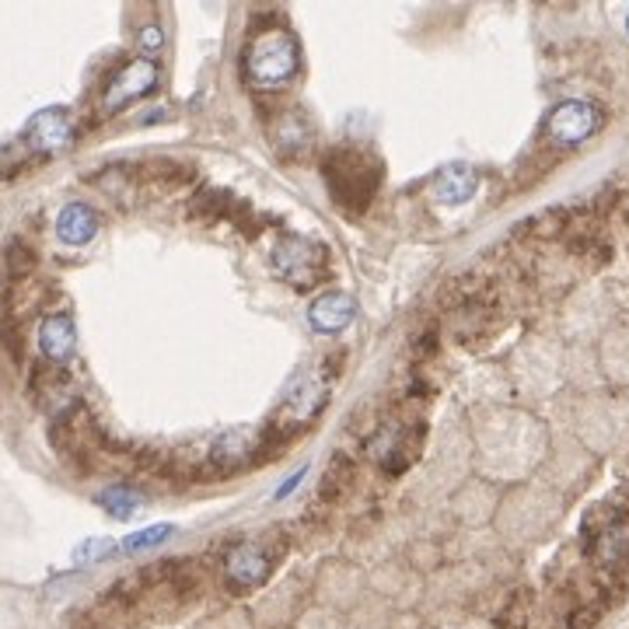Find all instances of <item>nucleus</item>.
Wrapping results in <instances>:
<instances>
[{
	"instance_id": "nucleus-21",
	"label": "nucleus",
	"mask_w": 629,
	"mask_h": 629,
	"mask_svg": "<svg viewBox=\"0 0 629 629\" xmlns=\"http://www.w3.org/2000/svg\"><path fill=\"white\" fill-rule=\"evenodd\" d=\"M626 32H629V18H626Z\"/></svg>"
},
{
	"instance_id": "nucleus-14",
	"label": "nucleus",
	"mask_w": 629,
	"mask_h": 629,
	"mask_svg": "<svg viewBox=\"0 0 629 629\" xmlns=\"http://www.w3.org/2000/svg\"><path fill=\"white\" fill-rule=\"evenodd\" d=\"M74 322L67 315H46L39 325V350L46 360L63 364V360L74 353Z\"/></svg>"
},
{
	"instance_id": "nucleus-13",
	"label": "nucleus",
	"mask_w": 629,
	"mask_h": 629,
	"mask_svg": "<svg viewBox=\"0 0 629 629\" xmlns=\"http://www.w3.org/2000/svg\"><path fill=\"white\" fill-rule=\"evenodd\" d=\"M476 189H479V175L469 165H462V161L441 168L434 179V196L441 203H469L476 196Z\"/></svg>"
},
{
	"instance_id": "nucleus-17",
	"label": "nucleus",
	"mask_w": 629,
	"mask_h": 629,
	"mask_svg": "<svg viewBox=\"0 0 629 629\" xmlns=\"http://www.w3.org/2000/svg\"><path fill=\"white\" fill-rule=\"evenodd\" d=\"M168 535H175V528H172V525H154V528H144V532L130 535V539L123 542V549H126V553H140V549H154V546H161V542H165Z\"/></svg>"
},
{
	"instance_id": "nucleus-15",
	"label": "nucleus",
	"mask_w": 629,
	"mask_h": 629,
	"mask_svg": "<svg viewBox=\"0 0 629 629\" xmlns=\"http://www.w3.org/2000/svg\"><path fill=\"white\" fill-rule=\"evenodd\" d=\"M277 147L284 154H298V151H305L308 144H312V130H308V123H305V116L301 112H287V116H280V123H277Z\"/></svg>"
},
{
	"instance_id": "nucleus-6",
	"label": "nucleus",
	"mask_w": 629,
	"mask_h": 629,
	"mask_svg": "<svg viewBox=\"0 0 629 629\" xmlns=\"http://www.w3.org/2000/svg\"><path fill=\"white\" fill-rule=\"evenodd\" d=\"M154 84H158V63L154 60H130L123 70H119L116 77L109 81V88H105L102 95V109L105 112H119L126 109L130 102H137V98H144L147 91H154Z\"/></svg>"
},
{
	"instance_id": "nucleus-9",
	"label": "nucleus",
	"mask_w": 629,
	"mask_h": 629,
	"mask_svg": "<svg viewBox=\"0 0 629 629\" xmlns=\"http://www.w3.org/2000/svg\"><path fill=\"white\" fill-rule=\"evenodd\" d=\"M259 444H263V434H256L249 427H235L217 437L214 448H210V458H214L217 469H242V465H249L256 458Z\"/></svg>"
},
{
	"instance_id": "nucleus-2",
	"label": "nucleus",
	"mask_w": 629,
	"mask_h": 629,
	"mask_svg": "<svg viewBox=\"0 0 629 629\" xmlns=\"http://www.w3.org/2000/svg\"><path fill=\"white\" fill-rule=\"evenodd\" d=\"M329 399V381L322 378L318 371H308L301 378H294V385L287 388L284 406H280V416L263 430V441H277L284 434V441L291 434H298L301 427H308V420L325 406Z\"/></svg>"
},
{
	"instance_id": "nucleus-19",
	"label": "nucleus",
	"mask_w": 629,
	"mask_h": 629,
	"mask_svg": "<svg viewBox=\"0 0 629 629\" xmlns=\"http://www.w3.org/2000/svg\"><path fill=\"white\" fill-rule=\"evenodd\" d=\"M161 42H165V35H161L158 25L140 28V46H144V49H161Z\"/></svg>"
},
{
	"instance_id": "nucleus-8",
	"label": "nucleus",
	"mask_w": 629,
	"mask_h": 629,
	"mask_svg": "<svg viewBox=\"0 0 629 629\" xmlns=\"http://www.w3.org/2000/svg\"><path fill=\"white\" fill-rule=\"evenodd\" d=\"M270 567H273L270 556L256 542H238L228 553V560H224V574H228V581L235 588H256V584H263L270 577Z\"/></svg>"
},
{
	"instance_id": "nucleus-16",
	"label": "nucleus",
	"mask_w": 629,
	"mask_h": 629,
	"mask_svg": "<svg viewBox=\"0 0 629 629\" xmlns=\"http://www.w3.org/2000/svg\"><path fill=\"white\" fill-rule=\"evenodd\" d=\"M98 504H102L109 514H116V518H130V514L140 507V493L126 490V486H112V490L98 493Z\"/></svg>"
},
{
	"instance_id": "nucleus-11",
	"label": "nucleus",
	"mask_w": 629,
	"mask_h": 629,
	"mask_svg": "<svg viewBox=\"0 0 629 629\" xmlns=\"http://www.w3.org/2000/svg\"><path fill=\"white\" fill-rule=\"evenodd\" d=\"M353 315H357V301L350 298V294H322V298L315 301L312 308H308V322H312V329L318 332H343L346 325L353 322Z\"/></svg>"
},
{
	"instance_id": "nucleus-12",
	"label": "nucleus",
	"mask_w": 629,
	"mask_h": 629,
	"mask_svg": "<svg viewBox=\"0 0 629 629\" xmlns=\"http://www.w3.org/2000/svg\"><path fill=\"white\" fill-rule=\"evenodd\" d=\"M56 235L63 245H88L98 235V214L88 203H67L56 217Z\"/></svg>"
},
{
	"instance_id": "nucleus-18",
	"label": "nucleus",
	"mask_w": 629,
	"mask_h": 629,
	"mask_svg": "<svg viewBox=\"0 0 629 629\" xmlns=\"http://www.w3.org/2000/svg\"><path fill=\"white\" fill-rule=\"evenodd\" d=\"M112 549H116V542H84V546L77 549V560L95 563V560H102L105 553H112Z\"/></svg>"
},
{
	"instance_id": "nucleus-3",
	"label": "nucleus",
	"mask_w": 629,
	"mask_h": 629,
	"mask_svg": "<svg viewBox=\"0 0 629 629\" xmlns=\"http://www.w3.org/2000/svg\"><path fill=\"white\" fill-rule=\"evenodd\" d=\"M325 179H329V189L336 196V203L350 210H360L371 203L374 189H378V172L374 165L364 158V154L353 151H336L325 161Z\"/></svg>"
},
{
	"instance_id": "nucleus-4",
	"label": "nucleus",
	"mask_w": 629,
	"mask_h": 629,
	"mask_svg": "<svg viewBox=\"0 0 629 629\" xmlns=\"http://www.w3.org/2000/svg\"><path fill=\"white\" fill-rule=\"evenodd\" d=\"M325 266H329L325 249L308 242V238L287 235L280 238V245L273 249V270L284 280H291L294 287H312L315 280L325 277Z\"/></svg>"
},
{
	"instance_id": "nucleus-1",
	"label": "nucleus",
	"mask_w": 629,
	"mask_h": 629,
	"mask_svg": "<svg viewBox=\"0 0 629 629\" xmlns=\"http://www.w3.org/2000/svg\"><path fill=\"white\" fill-rule=\"evenodd\" d=\"M242 67L249 84L256 88H284L301 67V49L287 28H266L252 35V42L242 53Z\"/></svg>"
},
{
	"instance_id": "nucleus-20",
	"label": "nucleus",
	"mask_w": 629,
	"mask_h": 629,
	"mask_svg": "<svg viewBox=\"0 0 629 629\" xmlns=\"http://www.w3.org/2000/svg\"><path fill=\"white\" fill-rule=\"evenodd\" d=\"M301 479H305V472H298V476H294V479H291V483H287V486H280V490H277V497H280V500H284V497H287V493H291V490H294V486H298V483H301Z\"/></svg>"
},
{
	"instance_id": "nucleus-10",
	"label": "nucleus",
	"mask_w": 629,
	"mask_h": 629,
	"mask_svg": "<svg viewBox=\"0 0 629 629\" xmlns=\"http://www.w3.org/2000/svg\"><path fill=\"white\" fill-rule=\"evenodd\" d=\"M32 392L35 399H39V406H46L49 413L56 416L67 413L77 402L74 385H70V378L63 374V367H39V371L32 374Z\"/></svg>"
},
{
	"instance_id": "nucleus-7",
	"label": "nucleus",
	"mask_w": 629,
	"mask_h": 629,
	"mask_svg": "<svg viewBox=\"0 0 629 629\" xmlns=\"http://www.w3.org/2000/svg\"><path fill=\"white\" fill-rule=\"evenodd\" d=\"M70 140H74V116L67 109H42L25 126V147L35 154H56Z\"/></svg>"
},
{
	"instance_id": "nucleus-5",
	"label": "nucleus",
	"mask_w": 629,
	"mask_h": 629,
	"mask_svg": "<svg viewBox=\"0 0 629 629\" xmlns=\"http://www.w3.org/2000/svg\"><path fill=\"white\" fill-rule=\"evenodd\" d=\"M605 123V112L591 102H581V98H570V102L556 105L553 116L546 119V133L553 144L560 147H577L588 137H595Z\"/></svg>"
}]
</instances>
